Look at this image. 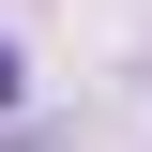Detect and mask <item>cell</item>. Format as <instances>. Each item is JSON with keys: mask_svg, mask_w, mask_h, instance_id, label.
Wrapping results in <instances>:
<instances>
[{"mask_svg": "<svg viewBox=\"0 0 152 152\" xmlns=\"http://www.w3.org/2000/svg\"><path fill=\"white\" fill-rule=\"evenodd\" d=\"M15 91H31V61H15V46H0V107H15Z\"/></svg>", "mask_w": 152, "mask_h": 152, "instance_id": "obj_1", "label": "cell"}]
</instances>
